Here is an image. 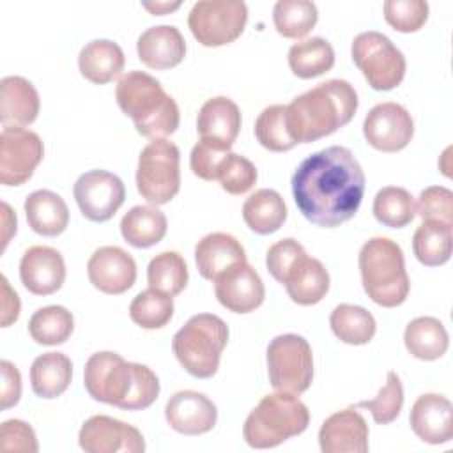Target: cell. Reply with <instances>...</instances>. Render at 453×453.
<instances>
[{"label":"cell","instance_id":"6da1fadb","mask_svg":"<svg viewBox=\"0 0 453 453\" xmlns=\"http://www.w3.org/2000/svg\"><path fill=\"white\" fill-rule=\"evenodd\" d=\"M365 182V172L352 150L331 145L301 161L292 175V195L308 221L334 228L357 212Z\"/></svg>","mask_w":453,"mask_h":453},{"label":"cell","instance_id":"7a4b0ae2","mask_svg":"<svg viewBox=\"0 0 453 453\" xmlns=\"http://www.w3.org/2000/svg\"><path fill=\"white\" fill-rule=\"evenodd\" d=\"M83 384L94 400L124 411H143L159 395V379L149 366L129 363L111 350L87 359Z\"/></svg>","mask_w":453,"mask_h":453},{"label":"cell","instance_id":"3957f363","mask_svg":"<svg viewBox=\"0 0 453 453\" xmlns=\"http://www.w3.org/2000/svg\"><path fill=\"white\" fill-rule=\"evenodd\" d=\"M357 94L345 80H327L287 104V127L296 143L329 136L352 120Z\"/></svg>","mask_w":453,"mask_h":453},{"label":"cell","instance_id":"277c9868","mask_svg":"<svg viewBox=\"0 0 453 453\" xmlns=\"http://www.w3.org/2000/svg\"><path fill=\"white\" fill-rule=\"evenodd\" d=\"M115 99L124 115L133 119L136 131L147 138H165L179 127L177 103L154 76L143 71L124 73L115 87Z\"/></svg>","mask_w":453,"mask_h":453},{"label":"cell","instance_id":"5b68a950","mask_svg":"<svg viewBox=\"0 0 453 453\" xmlns=\"http://www.w3.org/2000/svg\"><path fill=\"white\" fill-rule=\"evenodd\" d=\"M359 273L366 296L379 306H400L411 288L402 248L388 237L368 239L359 251Z\"/></svg>","mask_w":453,"mask_h":453},{"label":"cell","instance_id":"8992f818","mask_svg":"<svg viewBox=\"0 0 453 453\" xmlns=\"http://www.w3.org/2000/svg\"><path fill=\"white\" fill-rule=\"evenodd\" d=\"M308 423L310 411L297 395L276 391L265 395L248 414L242 437L250 448L267 449L303 434Z\"/></svg>","mask_w":453,"mask_h":453},{"label":"cell","instance_id":"52a82bcc","mask_svg":"<svg viewBox=\"0 0 453 453\" xmlns=\"http://www.w3.org/2000/svg\"><path fill=\"white\" fill-rule=\"evenodd\" d=\"M228 343V326L212 313L193 315L172 338V350L180 366L196 379H211Z\"/></svg>","mask_w":453,"mask_h":453},{"label":"cell","instance_id":"ba28073f","mask_svg":"<svg viewBox=\"0 0 453 453\" xmlns=\"http://www.w3.org/2000/svg\"><path fill=\"white\" fill-rule=\"evenodd\" d=\"M136 189L149 203L165 205L180 189V152L173 142L156 138L138 157Z\"/></svg>","mask_w":453,"mask_h":453},{"label":"cell","instance_id":"9c48e42d","mask_svg":"<svg viewBox=\"0 0 453 453\" xmlns=\"http://www.w3.org/2000/svg\"><path fill=\"white\" fill-rule=\"evenodd\" d=\"M267 373L276 391L304 393L313 380V352L310 343L294 333L273 338L267 345Z\"/></svg>","mask_w":453,"mask_h":453},{"label":"cell","instance_id":"30bf717a","mask_svg":"<svg viewBox=\"0 0 453 453\" xmlns=\"http://www.w3.org/2000/svg\"><path fill=\"white\" fill-rule=\"evenodd\" d=\"M352 60L373 90H391L405 76L403 53L380 32H361L352 41Z\"/></svg>","mask_w":453,"mask_h":453},{"label":"cell","instance_id":"8fae6325","mask_svg":"<svg viewBox=\"0 0 453 453\" xmlns=\"http://www.w3.org/2000/svg\"><path fill=\"white\" fill-rule=\"evenodd\" d=\"M248 7L241 0H200L188 14L193 37L207 48L234 42L244 30Z\"/></svg>","mask_w":453,"mask_h":453},{"label":"cell","instance_id":"7c38bea8","mask_svg":"<svg viewBox=\"0 0 453 453\" xmlns=\"http://www.w3.org/2000/svg\"><path fill=\"white\" fill-rule=\"evenodd\" d=\"M44 147L37 133L4 126L0 133V182L4 186H21L42 161Z\"/></svg>","mask_w":453,"mask_h":453},{"label":"cell","instance_id":"4fadbf2b","mask_svg":"<svg viewBox=\"0 0 453 453\" xmlns=\"http://www.w3.org/2000/svg\"><path fill=\"white\" fill-rule=\"evenodd\" d=\"M73 195L87 219L103 223L111 219L124 203L126 188L115 173L106 170H90L78 177Z\"/></svg>","mask_w":453,"mask_h":453},{"label":"cell","instance_id":"5bb4252c","mask_svg":"<svg viewBox=\"0 0 453 453\" xmlns=\"http://www.w3.org/2000/svg\"><path fill=\"white\" fill-rule=\"evenodd\" d=\"M363 134L380 152H398L409 145L414 134L411 113L398 103L375 104L365 117Z\"/></svg>","mask_w":453,"mask_h":453},{"label":"cell","instance_id":"9a60e30c","mask_svg":"<svg viewBox=\"0 0 453 453\" xmlns=\"http://www.w3.org/2000/svg\"><path fill=\"white\" fill-rule=\"evenodd\" d=\"M78 444L87 453L145 451V441L138 428L104 414L92 416L81 425L78 434Z\"/></svg>","mask_w":453,"mask_h":453},{"label":"cell","instance_id":"2e32d148","mask_svg":"<svg viewBox=\"0 0 453 453\" xmlns=\"http://www.w3.org/2000/svg\"><path fill=\"white\" fill-rule=\"evenodd\" d=\"M87 274L99 292L119 296L134 285L136 262L119 246H101L88 258Z\"/></svg>","mask_w":453,"mask_h":453},{"label":"cell","instance_id":"e0dca14e","mask_svg":"<svg viewBox=\"0 0 453 453\" xmlns=\"http://www.w3.org/2000/svg\"><path fill=\"white\" fill-rule=\"evenodd\" d=\"M214 294L221 306L234 313L257 310L265 297V288L258 273L246 262L214 280Z\"/></svg>","mask_w":453,"mask_h":453},{"label":"cell","instance_id":"ac0fdd59","mask_svg":"<svg viewBox=\"0 0 453 453\" xmlns=\"http://www.w3.org/2000/svg\"><path fill=\"white\" fill-rule=\"evenodd\" d=\"M165 418L175 432L200 435L214 428L218 409L203 393L186 389L170 396L165 407Z\"/></svg>","mask_w":453,"mask_h":453},{"label":"cell","instance_id":"d6986e66","mask_svg":"<svg viewBox=\"0 0 453 453\" xmlns=\"http://www.w3.org/2000/svg\"><path fill=\"white\" fill-rule=\"evenodd\" d=\"M19 278L30 294L50 296L64 285L65 262L55 248L32 246L21 257Z\"/></svg>","mask_w":453,"mask_h":453},{"label":"cell","instance_id":"ffe728a7","mask_svg":"<svg viewBox=\"0 0 453 453\" xmlns=\"http://www.w3.org/2000/svg\"><path fill=\"white\" fill-rule=\"evenodd\" d=\"M319 444L322 453H366L368 425L356 407L338 411L322 423Z\"/></svg>","mask_w":453,"mask_h":453},{"label":"cell","instance_id":"44dd1931","mask_svg":"<svg viewBox=\"0 0 453 453\" xmlns=\"http://www.w3.org/2000/svg\"><path fill=\"white\" fill-rule=\"evenodd\" d=\"M412 432L426 444H446L453 439V405L437 393L421 395L409 414Z\"/></svg>","mask_w":453,"mask_h":453},{"label":"cell","instance_id":"7402d4cb","mask_svg":"<svg viewBox=\"0 0 453 453\" xmlns=\"http://www.w3.org/2000/svg\"><path fill=\"white\" fill-rule=\"evenodd\" d=\"M241 129V110L225 96L207 99L196 117V131L202 142L230 150Z\"/></svg>","mask_w":453,"mask_h":453},{"label":"cell","instance_id":"603a6c76","mask_svg":"<svg viewBox=\"0 0 453 453\" xmlns=\"http://www.w3.org/2000/svg\"><path fill=\"white\" fill-rule=\"evenodd\" d=\"M195 262L202 278L214 281L234 267L246 264V251L234 235L212 232L198 241L195 248Z\"/></svg>","mask_w":453,"mask_h":453},{"label":"cell","instance_id":"cb8c5ba5","mask_svg":"<svg viewBox=\"0 0 453 453\" xmlns=\"http://www.w3.org/2000/svg\"><path fill=\"white\" fill-rule=\"evenodd\" d=\"M138 58L150 69H172L186 57V41L179 28L157 25L147 28L136 42Z\"/></svg>","mask_w":453,"mask_h":453},{"label":"cell","instance_id":"d4e9b609","mask_svg":"<svg viewBox=\"0 0 453 453\" xmlns=\"http://www.w3.org/2000/svg\"><path fill=\"white\" fill-rule=\"evenodd\" d=\"M41 108L35 87L23 76H5L0 81V120L4 126H28Z\"/></svg>","mask_w":453,"mask_h":453},{"label":"cell","instance_id":"484cf974","mask_svg":"<svg viewBox=\"0 0 453 453\" xmlns=\"http://www.w3.org/2000/svg\"><path fill=\"white\" fill-rule=\"evenodd\" d=\"M283 285L294 303L311 306L326 297L329 290V273L319 258L304 253L288 271Z\"/></svg>","mask_w":453,"mask_h":453},{"label":"cell","instance_id":"4316f807","mask_svg":"<svg viewBox=\"0 0 453 453\" xmlns=\"http://www.w3.org/2000/svg\"><path fill=\"white\" fill-rule=\"evenodd\" d=\"M28 226L44 237L60 235L69 225V209L64 198L50 189H37L25 198Z\"/></svg>","mask_w":453,"mask_h":453},{"label":"cell","instance_id":"83f0119b","mask_svg":"<svg viewBox=\"0 0 453 453\" xmlns=\"http://www.w3.org/2000/svg\"><path fill=\"white\" fill-rule=\"evenodd\" d=\"M124 51L110 39H96L87 42L78 55V67L85 80L103 85L124 71Z\"/></svg>","mask_w":453,"mask_h":453},{"label":"cell","instance_id":"f1b7e54d","mask_svg":"<svg viewBox=\"0 0 453 453\" xmlns=\"http://www.w3.org/2000/svg\"><path fill=\"white\" fill-rule=\"evenodd\" d=\"M168 221L156 205H134L120 219V234L133 248H150L163 241Z\"/></svg>","mask_w":453,"mask_h":453},{"label":"cell","instance_id":"f546056e","mask_svg":"<svg viewBox=\"0 0 453 453\" xmlns=\"http://www.w3.org/2000/svg\"><path fill=\"white\" fill-rule=\"evenodd\" d=\"M73 363L62 352H44L37 356L30 366L32 391L39 398H57L71 384Z\"/></svg>","mask_w":453,"mask_h":453},{"label":"cell","instance_id":"4dcf8cb0","mask_svg":"<svg viewBox=\"0 0 453 453\" xmlns=\"http://www.w3.org/2000/svg\"><path fill=\"white\" fill-rule=\"evenodd\" d=\"M403 343L409 354L416 359L435 361L446 354L449 347V336L439 319L418 317L407 324Z\"/></svg>","mask_w":453,"mask_h":453},{"label":"cell","instance_id":"1f68e13d","mask_svg":"<svg viewBox=\"0 0 453 453\" xmlns=\"http://www.w3.org/2000/svg\"><path fill=\"white\" fill-rule=\"evenodd\" d=\"M244 223L260 235L273 234L281 228L287 219V205L274 189H257L242 203Z\"/></svg>","mask_w":453,"mask_h":453},{"label":"cell","instance_id":"d6a6232c","mask_svg":"<svg viewBox=\"0 0 453 453\" xmlns=\"http://www.w3.org/2000/svg\"><path fill=\"white\" fill-rule=\"evenodd\" d=\"M453 246V225L423 221L412 235L414 257L426 267H437L449 260Z\"/></svg>","mask_w":453,"mask_h":453},{"label":"cell","instance_id":"836d02e7","mask_svg":"<svg viewBox=\"0 0 453 453\" xmlns=\"http://www.w3.org/2000/svg\"><path fill=\"white\" fill-rule=\"evenodd\" d=\"M290 71L303 80L327 73L334 65V50L324 37H311L296 42L288 50Z\"/></svg>","mask_w":453,"mask_h":453},{"label":"cell","instance_id":"e575fe53","mask_svg":"<svg viewBox=\"0 0 453 453\" xmlns=\"http://www.w3.org/2000/svg\"><path fill=\"white\" fill-rule=\"evenodd\" d=\"M329 326L334 336L349 345L368 343L377 331L373 315L363 306L356 304H338L329 317Z\"/></svg>","mask_w":453,"mask_h":453},{"label":"cell","instance_id":"d590c367","mask_svg":"<svg viewBox=\"0 0 453 453\" xmlns=\"http://www.w3.org/2000/svg\"><path fill=\"white\" fill-rule=\"evenodd\" d=\"M317 19V5L310 0H280L273 9L274 28L287 39L304 37L313 30Z\"/></svg>","mask_w":453,"mask_h":453},{"label":"cell","instance_id":"8d00e7d4","mask_svg":"<svg viewBox=\"0 0 453 453\" xmlns=\"http://www.w3.org/2000/svg\"><path fill=\"white\" fill-rule=\"evenodd\" d=\"M73 329V313L58 304L39 308L28 320V333L41 345H60L69 340Z\"/></svg>","mask_w":453,"mask_h":453},{"label":"cell","instance_id":"74e56055","mask_svg":"<svg viewBox=\"0 0 453 453\" xmlns=\"http://www.w3.org/2000/svg\"><path fill=\"white\" fill-rule=\"evenodd\" d=\"M372 211L375 219L384 226L403 228L414 219L416 203L405 188L386 186L377 191Z\"/></svg>","mask_w":453,"mask_h":453},{"label":"cell","instance_id":"f35d334b","mask_svg":"<svg viewBox=\"0 0 453 453\" xmlns=\"http://www.w3.org/2000/svg\"><path fill=\"white\" fill-rule=\"evenodd\" d=\"M149 288L157 292L177 296L188 285V265L177 251H161L147 267Z\"/></svg>","mask_w":453,"mask_h":453},{"label":"cell","instance_id":"ab89813d","mask_svg":"<svg viewBox=\"0 0 453 453\" xmlns=\"http://www.w3.org/2000/svg\"><path fill=\"white\" fill-rule=\"evenodd\" d=\"M255 136L258 143L271 152H285L296 147L287 127V104H271L260 111L255 120Z\"/></svg>","mask_w":453,"mask_h":453},{"label":"cell","instance_id":"60d3db41","mask_svg":"<svg viewBox=\"0 0 453 453\" xmlns=\"http://www.w3.org/2000/svg\"><path fill=\"white\" fill-rule=\"evenodd\" d=\"M173 315V299L168 294L147 288L129 304L131 320L143 329L165 327Z\"/></svg>","mask_w":453,"mask_h":453},{"label":"cell","instance_id":"b9f144b4","mask_svg":"<svg viewBox=\"0 0 453 453\" xmlns=\"http://www.w3.org/2000/svg\"><path fill=\"white\" fill-rule=\"evenodd\" d=\"M403 407V388L396 372H388L386 384L375 398L356 403V409H368L377 425H388L400 416Z\"/></svg>","mask_w":453,"mask_h":453},{"label":"cell","instance_id":"7bdbcfd3","mask_svg":"<svg viewBox=\"0 0 453 453\" xmlns=\"http://www.w3.org/2000/svg\"><path fill=\"white\" fill-rule=\"evenodd\" d=\"M255 165L235 152H228L218 170V180L221 188L230 195H242L250 191L257 182Z\"/></svg>","mask_w":453,"mask_h":453},{"label":"cell","instance_id":"ee69618b","mask_svg":"<svg viewBox=\"0 0 453 453\" xmlns=\"http://www.w3.org/2000/svg\"><path fill=\"white\" fill-rule=\"evenodd\" d=\"M384 19L396 32H418L428 19V4L423 0H388L384 2Z\"/></svg>","mask_w":453,"mask_h":453},{"label":"cell","instance_id":"f6af8a7d","mask_svg":"<svg viewBox=\"0 0 453 453\" xmlns=\"http://www.w3.org/2000/svg\"><path fill=\"white\" fill-rule=\"evenodd\" d=\"M416 214L423 221H441L453 225V191L444 186H428L419 193Z\"/></svg>","mask_w":453,"mask_h":453},{"label":"cell","instance_id":"bcb514c9","mask_svg":"<svg viewBox=\"0 0 453 453\" xmlns=\"http://www.w3.org/2000/svg\"><path fill=\"white\" fill-rule=\"evenodd\" d=\"M304 248L292 237L281 239L274 242L265 255V265L271 276L283 285L288 271L294 267V264L304 255Z\"/></svg>","mask_w":453,"mask_h":453},{"label":"cell","instance_id":"7dc6e473","mask_svg":"<svg viewBox=\"0 0 453 453\" xmlns=\"http://www.w3.org/2000/svg\"><path fill=\"white\" fill-rule=\"evenodd\" d=\"M0 446L4 451L37 453L39 444L32 426L21 419H7L0 426Z\"/></svg>","mask_w":453,"mask_h":453},{"label":"cell","instance_id":"c3c4849f","mask_svg":"<svg viewBox=\"0 0 453 453\" xmlns=\"http://www.w3.org/2000/svg\"><path fill=\"white\" fill-rule=\"evenodd\" d=\"M226 154L228 150L200 140L191 149V156H189V165L193 173L203 180H218V170L223 159L226 157Z\"/></svg>","mask_w":453,"mask_h":453},{"label":"cell","instance_id":"681fc988","mask_svg":"<svg viewBox=\"0 0 453 453\" xmlns=\"http://www.w3.org/2000/svg\"><path fill=\"white\" fill-rule=\"evenodd\" d=\"M0 370H2V409H9L14 407L19 402L21 396V375L19 370L7 359H4L0 363Z\"/></svg>","mask_w":453,"mask_h":453},{"label":"cell","instance_id":"f907efd6","mask_svg":"<svg viewBox=\"0 0 453 453\" xmlns=\"http://www.w3.org/2000/svg\"><path fill=\"white\" fill-rule=\"evenodd\" d=\"M2 281V327H9L19 317V299L18 294L11 288L5 276L0 278Z\"/></svg>","mask_w":453,"mask_h":453},{"label":"cell","instance_id":"816d5d0a","mask_svg":"<svg viewBox=\"0 0 453 453\" xmlns=\"http://www.w3.org/2000/svg\"><path fill=\"white\" fill-rule=\"evenodd\" d=\"M16 234V214L11 205L2 202V251L7 248L11 237Z\"/></svg>","mask_w":453,"mask_h":453},{"label":"cell","instance_id":"f5cc1de1","mask_svg":"<svg viewBox=\"0 0 453 453\" xmlns=\"http://www.w3.org/2000/svg\"><path fill=\"white\" fill-rule=\"evenodd\" d=\"M147 11H150L152 14H156V16H163V14H166V12H170V11H175L179 5H180V2H175V4H159V2H156V4H142Z\"/></svg>","mask_w":453,"mask_h":453}]
</instances>
